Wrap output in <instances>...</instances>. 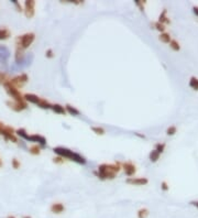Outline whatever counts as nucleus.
Wrapping results in <instances>:
<instances>
[{
  "label": "nucleus",
  "mask_w": 198,
  "mask_h": 218,
  "mask_svg": "<svg viewBox=\"0 0 198 218\" xmlns=\"http://www.w3.org/2000/svg\"><path fill=\"white\" fill-rule=\"evenodd\" d=\"M22 218H31V217H30V216H23Z\"/></svg>",
  "instance_id": "nucleus-38"
},
{
  "label": "nucleus",
  "mask_w": 198,
  "mask_h": 218,
  "mask_svg": "<svg viewBox=\"0 0 198 218\" xmlns=\"http://www.w3.org/2000/svg\"><path fill=\"white\" fill-rule=\"evenodd\" d=\"M12 164H13V168H15V169H18V168H19V166H20V164H19V162H18V161L15 160V159L12 161Z\"/></svg>",
  "instance_id": "nucleus-34"
},
{
  "label": "nucleus",
  "mask_w": 198,
  "mask_h": 218,
  "mask_svg": "<svg viewBox=\"0 0 198 218\" xmlns=\"http://www.w3.org/2000/svg\"><path fill=\"white\" fill-rule=\"evenodd\" d=\"M188 85H189V87H191L193 90L198 92V78L196 77V76H192L191 79H189Z\"/></svg>",
  "instance_id": "nucleus-16"
},
{
  "label": "nucleus",
  "mask_w": 198,
  "mask_h": 218,
  "mask_svg": "<svg viewBox=\"0 0 198 218\" xmlns=\"http://www.w3.org/2000/svg\"><path fill=\"white\" fill-rule=\"evenodd\" d=\"M170 48L173 51H175V52H178V51L181 50V45H179V43L176 40H172L170 42Z\"/></svg>",
  "instance_id": "nucleus-22"
},
{
  "label": "nucleus",
  "mask_w": 198,
  "mask_h": 218,
  "mask_svg": "<svg viewBox=\"0 0 198 218\" xmlns=\"http://www.w3.org/2000/svg\"><path fill=\"white\" fill-rule=\"evenodd\" d=\"M193 12H194V15H195L196 17H198V7H197V6L193 7Z\"/></svg>",
  "instance_id": "nucleus-35"
},
{
  "label": "nucleus",
  "mask_w": 198,
  "mask_h": 218,
  "mask_svg": "<svg viewBox=\"0 0 198 218\" xmlns=\"http://www.w3.org/2000/svg\"><path fill=\"white\" fill-rule=\"evenodd\" d=\"M7 218H15V217H13V216H8Z\"/></svg>",
  "instance_id": "nucleus-39"
},
{
  "label": "nucleus",
  "mask_w": 198,
  "mask_h": 218,
  "mask_svg": "<svg viewBox=\"0 0 198 218\" xmlns=\"http://www.w3.org/2000/svg\"><path fill=\"white\" fill-rule=\"evenodd\" d=\"M65 109H66V113H70V115H73V116H79L80 115V111L78 110V109H76L75 107H73V106H70V105H66Z\"/></svg>",
  "instance_id": "nucleus-18"
},
{
  "label": "nucleus",
  "mask_w": 198,
  "mask_h": 218,
  "mask_svg": "<svg viewBox=\"0 0 198 218\" xmlns=\"http://www.w3.org/2000/svg\"><path fill=\"white\" fill-rule=\"evenodd\" d=\"M5 88L8 93H9V95H11L13 98H15V101H19V103H23V101H24L23 100L22 96H21L20 92H19L15 86L11 85L10 83H5Z\"/></svg>",
  "instance_id": "nucleus-4"
},
{
  "label": "nucleus",
  "mask_w": 198,
  "mask_h": 218,
  "mask_svg": "<svg viewBox=\"0 0 198 218\" xmlns=\"http://www.w3.org/2000/svg\"><path fill=\"white\" fill-rule=\"evenodd\" d=\"M10 36V32L7 29H0V40H6Z\"/></svg>",
  "instance_id": "nucleus-23"
},
{
  "label": "nucleus",
  "mask_w": 198,
  "mask_h": 218,
  "mask_svg": "<svg viewBox=\"0 0 198 218\" xmlns=\"http://www.w3.org/2000/svg\"><path fill=\"white\" fill-rule=\"evenodd\" d=\"M53 111L55 113H58V115H65L66 113V109L64 106L60 105V104H55V105H52V108H51Z\"/></svg>",
  "instance_id": "nucleus-12"
},
{
  "label": "nucleus",
  "mask_w": 198,
  "mask_h": 218,
  "mask_svg": "<svg viewBox=\"0 0 198 218\" xmlns=\"http://www.w3.org/2000/svg\"><path fill=\"white\" fill-rule=\"evenodd\" d=\"M28 141H32V142H38L40 143L42 147H45L46 145V139L44 137L40 135H29Z\"/></svg>",
  "instance_id": "nucleus-10"
},
{
  "label": "nucleus",
  "mask_w": 198,
  "mask_h": 218,
  "mask_svg": "<svg viewBox=\"0 0 198 218\" xmlns=\"http://www.w3.org/2000/svg\"><path fill=\"white\" fill-rule=\"evenodd\" d=\"M53 151L57 156L65 159H70V161H74V162L78 163V164H86V162H87L83 156H80V154H78V153L74 152V151L70 150L67 148H64V147H56V148L53 149Z\"/></svg>",
  "instance_id": "nucleus-2"
},
{
  "label": "nucleus",
  "mask_w": 198,
  "mask_h": 218,
  "mask_svg": "<svg viewBox=\"0 0 198 218\" xmlns=\"http://www.w3.org/2000/svg\"><path fill=\"white\" fill-rule=\"evenodd\" d=\"M53 162H54V163H57V164H62V163L64 162V158H62V156H55V158L53 159Z\"/></svg>",
  "instance_id": "nucleus-31"
},
{
  "label": "nucleus",
  "mask_w": 198,
  "mask_h": 218,
  "mask_svg": "<svg viewBox=\"0 0 198 218\" xmlns=\"http://www.w3.org/2000/svg\"><path fill=\"white\" fill-rule=\"evenodd\" d=\"M17 133L20 137H22L23 139H25V140H28V138H29V135H27V132H25V130L24 129H19V130L17 131Z\"/></svg>",
  "instance_id": "nucleus-30"
},
{
  "label": "nucleus",
  "mask_w": 198,
  "mask_h": 218,
  "mask_svg": "<svg viewBox=\"0 0 198 218\" xmlns=\"http://www.w3.org/2000/svg\"><path fill=\"white\" fill-rule=\"evenodd\" d=\"M25 15L28 18H32L34 15V7H35V1L33 0H28L25 1Z\"/></svg>",
  "instance_id": "nucleus-8"
},
{
  "label": "nucleus",
  "mask_w": 198,
  "mask_h": 218,
  "mask_svg": "<svg viewBox=\"0 0 198 218\" xmlns=\"http://www.w3.org/2000/svg\"><path fill=\"white\" fill-rule=\"evenodd\" d=\"M161 188H162V190H164V192H166V190H170V186H168V184L166 183L165 181H163V182L161 183Z\"/></svg>",
  "instance_id": "nucleus-32"
},
{
  "label": "nucleus",
  "mask_w": 198,
  "mask_h": 218,
  "mask_svg": "<svg viewBox=\"0 0 198 218\" xmlns=\"http://www.w3.org/2000/svg\"><path fill=\"white\" fill-rule=\"evenodd\" d=\"M25 100L30 101V103L32 104H35V105H39V103H40L41 98L39 97V96L36 95H33V94H27V95L24 96Z\"/></svg>",
  "instance_id": "nucleus-13"
},
{
  "label": "nucleus",
  "mask_w": 198,
  "mask_h": 218,
  "mask_svg": "<svg viewBox=\"0 0 198 218\" xmlns=\"http://www.w3.org/2000/svg\"><path fill=\"white\" fill-rule=\"evenodd\" d=\"M191 204L192 206H194V207H196L198 209V201H193V202H191Z\"/></svg>",
  "instance_id": "nucleus-37"
},
{
  "label": "nucleus",
  "mask_w": 198,
  "mask_h": 218,
  "mask_svg": "<svg viewBox=\"0 0 198 218\" xmlns=\"http://www.w3.org/2000/svg\"><path fill=\"white\" fill-rule=\"evenodd\" d=\"M177 131V128H176V126H171L168 127L167 130H166V135H174Z\"/></svg>",
  "instance_id": "nucleus-26"
},
{
  "label": "nucleus",
  "mask_w": 198,
  "mask_h": 218,
  "mask_svg": "<svg viewBox=\"0 0 198 218\" xmlns=\"http://www.w3.org/2000/svg\"><path fill=\"white\" fill-rule=\"evenodd\" d=\"M153 27H154V29H156L158 31H160V32H162V33H164V31H165V25L164 24H162V23H160L158 21V22H154L153 23Z\"/></svg>",
  "instance_id": "nucleus-24"
},
{
  "label": "nucleus",
  "mask_w": 198,
  "mask_h": 218,
  "mask_svg": "<svg viewBox=\"0 0 198 218\" xmlns=\"http://www.w3.org/2000/svg\"><path fill=\"white\" fill-rule=\"evenodd\" d=\"M28 80H29L28 75H27V74H22V75H20V76H18V77L13 78V79L10 80L9 83L15 87V85H17V86H22L23 84H25L27 82H28Z\"/></svg>",
  "instance_id": "nucleus-7"
},
{
  "label": "nucleus",
  "mask_w": 198,
  "mask_h": 218,
  "mask_svg": "<svg viewBox=\"0 0 198 218\" xmlns=\"http://www.w3.org/2000/svg\"><path fill=\"white\" fill-rule=\"evenodd\" d=\"M30 152L32 153V154L38 156V154H40V153H41V149L39 148L38 145H32V147L30 148Z\"/></svg>",
  "instance_id": "nucleus-28"
},
{
  "label": "nucleus",
  "mask_w": 198,
  "mask_h": 218,
  "mask_svg": "<svg viewBox=\"0 0 198 218\" xmlns=\"http://www.w3.org/2000/svg\"><path fill=\"white\" fill-rule=\"evenodd\" d=\"M0 166H1V161H0Z\"/></svg>",
  "instance_id": "nucleus-40"
},
{
  "label": "nucleus",
  "mask_w": 198,
  "mask_h": 218,
  "mask_svg": "<svg viewBox=\"0 0 198 218\" xmlns=\"http://www.w3.org/2000/svg\"><path fill=\"white\" fill-rule=\"evenodd\" d=\"M155 150L158 151L160 154H162V153L164 152V150H165V143H158V144L155 145Z\"/></svg>",
  "instance_id": "nucleus-27"
},
{
  "label": "nucleus",
  "mask_w": 198,
  "mask_h": 218,
  "mask_svg": "<svg viewBox=\"0 0 198 218\" xmlns=\"http://www.w3.org/2000/svg\"><path fill=\"white\" fill-rule=\"evenodd\" d=\"M160 153L158 152V151L155 150V149H154V150H152L150 152V161L151 162H153V163H155V162H158V159H160Z\"/></svg>",
  "instance_id": "nucleus-20"
},
{
  "label": "nucleus",
  "mask_w": 198,
  "mask_h": 218,
  "mask_svg": "<svg viewBox=\"0 0 198 218\" xmlns=\"http://www.w3.org/2000/svg\"><path fill=\"white\" fill-rule=\"evenodd\" d=\"M122 166H123V170H124L125 175L132 176V175H134V173L137 172L136 165H134L132 162H130V161H128V162H124L122 164Z\"/></svg>",
  "instance_id": "nucleus-6"
},
{
  "label": "nucleus",
  "mask_w": 198,
  "mask_h": 218,
  "mask_svg": "<svg viewBox=\"0 0 198 218\" xmlns=\"http://www.w3.org/2000/svg\"><path fill=\"white\" fill-rule=\"evenodd\" d=\"M158 40H160L161 42L166 43V44H170V42L172 41V39H171L170 33L164 32V33H161V35L158 36Z\"/></svg>",
  "instance_id": "nucleus-17"
},
{
  "label": "nucleus",
  "mask_w": 198,
  "mask_h": 218,
  "mask_svg": "<svg viewBox=\"0 0 198 218\" xmlns=\"http://www.w3.org/2000/svg\"><path fill=\"white\" fill-rule=\"evenodd\" d=\"M7 60H3L2 58H0V72L1 71H6L7 70Z\"/></svg>",
  "instance_id": "nucleus-29"
},
{
  "label": "nucleus",
  "mask_w": 198,
  "mask_h": 218,
  "mask_svg": "<svg viewBox=\"0 0 198 218\" xmlns=\"http://www.w3.org/2000/svg\"><path fill=\"white\" fill-rule=\"evenodd\" d=\"M38 106L39 107H41V108H43V109H51V108H52V105H51L48 100L42 99V98H41V100H40V103H39Z\"/></svg>",
  "instance_id": "nucleus-21"
},
{
  "label": "nucleus",
  "mask_w": 198,
  "mask_h": 218,
  "mask_svg": "<svg viewBox=\"0 0 198 218\" xmlns=\"http://www.w3.org/2000/svg\"><path fill=\"white\" fill-rule=\"evenodd\" d=\"M120 164L119 163H113V164H107L103 163L98 166V172L96 174L100 180H113L116 175L120 171Z\"/></svg>",
  "instance_id": "nucleus-1"
},
{
  "label": "nucleus",
  "mask_w": 198,
  "mask_h": 218,
  "mask_svg": "<svg viewBox=\"0 0 198 218\" xmlns=\"http://www.w3.org/2000/svg\"><path fill=\"white\" fill-rule=\"evenodd\" d=\"M134 2H136V5L138 6L139 8H140V10L143 11V9H144V3H145V2H143V1H140V0H136Z\"/></svg>",
  "instance_id": "nucleus-33"
},
{
  "label": "nucleus",
  "mask_w": 198,
  "mask_h": 218,
  "mask_svg": "<svg viewBox=\"0 0 198 218\" xmlns=\"http://www.w3.org/2000/svg\"><path fill=\"white\" fill-rule=\"evenodd\" d=\"M51 212H52L53 214H55V215H60V214L64 213L65 212V206L63 205L62 203H54L52 204V206H51Z\"/></svg>",
  "instance_id": "nucleus-9"
},
{
  "label": "nucleus",
  "mask_w": 198,
  "mask_h": 218,
  "mask_svg": "<svg viewBox=\"0 0 198 218\" xmlns=\"http://www.w3.org/2000/svg\"><path fill=\"white\" fill-rule=\"evenodd\" d=\"M10 56V51L7 46L5 45H0V58H2L3 60H8Z\"/></svg>",
  "instance_id": "nucleus-14"
},
{
  "label": "nucleus",
  "mask_w": 198,
  "mask_h": 218,
  "mask_svg": "<svg viewBox=\"0 0 198 218\" xmlns=\"http://www.w3.org/2000/svg\"><path fill=\"white\" fill-rule=\"evenodd\" d=\"M149 215H150V212H149L148 208H140L137 213L138 218H148Z\"/></svg>",
  "instance_id": "nucleus-19"
},
{
  "label": "nucleus",
  "mask_w": 198,
  "mask_h": 218,
  "mask_svg": "<svg viewBox=\"0 0 198 218\" xmlns=\"http://www.w3.org/2000/svg\"><path fill=\"white\" fill-rule=\"evenodd\" d=\"M125 182L128 184H131V185L143 186L149 183V180L146 177H129V178H127Z\"/></svg>",
  "instance_id": "nucleus-5"
},
{
  "label": "nucleus",
  "mask_w": 198,
  "mask_h": 218,
  "mask_svg": "<svg viewBox=\"0 0 198 218\" xmlns=\"http://www.w3.org/2000/svg\"><path fill=\"white\" fill-rule=\"evenodd\" d=\"M46 56H48V58H53V51L52 50L46 51Z\"/></svg>",
  "instance_id": "nucleus-36"
},
{
  "label": "nucleus",
  "mask_w": 198,
  "mask_h": 218,
  "mask_svg": "<svg viewBox=\"0 0 198 218\" xmlns=\"http://www.w3.org/2000/svg\"><path fill=\"white\" fill-rule=\"evenodd\" d=\"M8 105L10 106V108H12L13 110L15 111H20V110H23L27 108V104L23 101V103H19V101H15V103H10V101H8Z\"/></svg>",
  "instance_id": "nucleus-11"
},
{
  "label": "nucleus",
  "mask_w": 198,
  "mask_h": 218,
  "mask_svg": "<svg viewBox=\"0 0 198 218\" xmlns=\"http://www.w3.org/2000/svg\"><path fill=\"white\" fill-rule=\"evenodd\" d=\"M166 13H167V10L166 9H164L163 10V12L161 13L160 15V17H158V22L160 23H162V24H170L171 23V20L168 19L167 17H166Z\"/></svg>",
  "instance_id": "nucleus-15"
},
{
  "label": "nucleus",
  "mask_w": 198,
  "mask_h": 218,
  "mask_svg": "<svg viewBox=\"0 0 198 218\" xmlns=\"http://www.w3.org/2000/svg\"><path fill=\"white\" fill-rule=\"evenodd\" d=\"M34 38H35L34 33H27V34L22 35V36L17 39L18 46H20L21 49L29 48V46L32 44L33 41H34Z\"/></svg>",
  "instance_id": "nucleus-3"
},
{
  "label": "nucleus",
  "mask_w": 198,
  "mask_h": 218,
  "mask_svg": "<svg viewBox=\"0 0 198 218\" xmlns=\"http://www.w3.org/2000/svg\"><path fill=\"white\" fill-rule=\"evenodd\" d=\"M91 130L98 135H105V129L101 127H91Z\"/></svg>",
  "instance_id": "nucleus-25"
}]
</instances>
